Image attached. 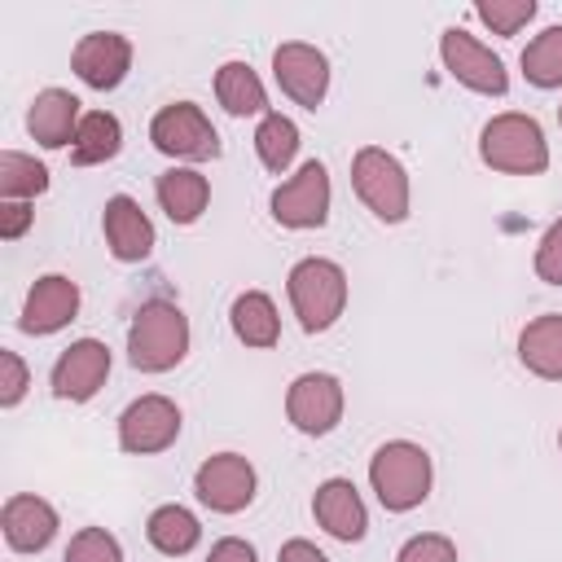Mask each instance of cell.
<instances>
[{
	"label": "cell",
	"mask_w": 562,
	"mask_h": 562,
	"mask_svg": "<svg viewBox=\"0 0 562 562\" xmlns=\"http://www.w3.org/2000/svg\"><path fill=\"white\" fill-rule=\"evenodd\" d=\"M26 386H31V369H26V360L18 356V351H0V408H18L22 404V395H26Z\"/></svg>",
	"instance_id": "32"
},
{
	"label": "cell",
	"mask_w": 562,
	"mask_h": 562,
	"mask_svg": "<svg viewBox=\"0 0 562 562\" xmlns=\"http://www.w3.org/2000/svg\"><path fill=\"white\" fill-rule=\"evenodd\" d=\"M518 66H522V75H527L531 88H544V92H549V88H562V22L544 26V31L522 48Z\"/></svg>",
	"instance_id": "28"
},
{
	"label": "cell",
	"mask_w": 562,
	"mask_h": 562,
	"mask_svg": "<svg viewBox=\"0 0 562 562\" xmlns=\"http://www.w3.org/2000/svg\"><path fill=\"white\" fill-rule=\"evenodd\" d=\"M79 97L66 92V88H44L35 92L31 110H26V132L44 145V149H66L75 145V132H79Z\"/></svg>",
	"instance_id": "19"
},
{
	"label": "cell",
	"mask_w": 562,
	"mask_h": 562,
	"mask_svg": "<svg viewBox=\"0 0 562 562\" xmlns=\"http://www.w3.org/2000/svg\"><path fill=\"white\" fill-rule=\"evenodd\" d=\"M61 562H123V544L105 527H79L70 536Z\"/></svg>",
	"instance_id": "30"
},
{
	"label": "cell",
	"mask_w": 562,
	"mask_h": 562,
	"mask_svg": "<svg viewBox=\"0 0 562 562\" xmlns=\"http://www.w3.org/2000/svg\"><path fill=\"white\" fill-rule=\"evenodd\" d=\"M479 158L492 171H505V176H540L549 167L544 127L522 110L492 114L479 132Z\"/></svg>",
	"instance_id": "3"
},
{
	"label": "cell",
	"mask_w": 562,
	"mask_h": 562,
	"mask_svg": "<svg viewBox=\"0 0 562 562\" xmlns=\"http://www.w3.org/2000/svg\"><path fill=\"white\" fill-rule=\"evenodd\" d=\"M31 224H35V206L31 202H0V237L4 241H18Z\"/></svg>",
	"instance_id": "34"
},
{
	"label": "cell",
	"mask_w": 562,
	"mask_h": 562,
	"mask_svg": "<svg viewBox=\"0 0 562 562\" xmlns=\"http://www.w3.org/2000/svg\"><path fill=\"white\" fill-rule=\"evenodd\" d=\"M312 518H316V527H325L342 544H356L369 531V509H364L351 479H325L312 496Z\"/></svg>",
	"instance_id": "18"
},
{
	"label": "cell",
	"mask_w": 562,
	"mask_h": 562,
	"mask_svg": "<svg viewBox=\"0 0 562 562\" xmlns=\"http://www.w3.org/2000/svg\"><path fill=\"white\" fill-rule=\"evenodd\" d=\"M70 70L79 75V83L110 92L132 70V40L119 31H88L70 53Z\"/></svg>",
	"instance_id": "14"
},
{
	"label": "cell",
	"mask_w": 562,
	"mask_h": 562,
	"mask_svg": "<svg viewBox=\"0 0 562 562\" xmlns=\"http://www.w3.org/2000/svg\"><path fill=\"white\" fill-rule=\"evenodd\" d=\"M75 316H79V285H75L66 272H44V277H35V285L26 290L18 329L44 338V334L66 329Z\"/></svg>",
	"instance_id": "15"
},
{
	"label": "cell",
	"mask_w": 562,
	"mask_h": 562,
	"mask_svg": "<svg viewBox=\"0 0 562 562\" xmlns=\"http://www.w3.org/2000/svg\"><path fill=\"white\" fill-rule=\"evenodd\" d=\"M48 189V167L35 154L4 149L0 154V202H35Z\"/></svg>",
	"instance_id": "27"
},
{
	"label": "cell",
	"mask_w": 562,
	"mask_h": 562,
	"mask_svg": "<svg viewBox=\"0 0 562 562\" xmlns=\"http://www.w3.org/2000/svg\"><path fill=\"white\" fill-rule=\"evenodd\" d=\"M558 452H562V430H558Z\"/></svg>",
	"instance_id": "37"
},
{
	"label": "cell",
	"mask_w": 562,
	"mask_h": 562,
	"mask_svg": "<svg viewBox=\"0 0 562 562\" xmlns=\"http://www.w3.org/2000/svg\"><path fill=\"white\" fill-rule=\"evenodd\" d=\"M189 316L167 299H149L127 325V360L140 373H167L189 356Z\"/></svg>",
	"instance_id": "2"
},
{
	"label": "cell",
	"mask_w": 562,
	"mask_h": 562,
	"mask_svg": "<svg viewBox=\"0 0 562 562\" xmlns=\"http://www.w3.org/2000/svg\"><path fill=\"white\" fill-rule=\"evenodd\" d=\"M395 562H457V544L439 531H422V536H408L400 544Z\"/></svg>",
	"instance_id": "31"
},
{
	"label": "cell",
	"mask_w": 562,
	"mask_h": 562,
	"mask_svg": "<svg viewBox=\"0 0 562 562\" xmlns=\"http://www.w3.org/2000/svg\"><path fill=\"white\" fill-rule=\"evenodd\" d=\"M435 483V465L430 452L413 439H386L373 457H369V487L378 496V505L386 514H408L430 496Z\"/></svg>",
	"instance_id": "1"
},
{
	"label": "cell",
	"mask_w": 562,
	"mask_h": 562,
	"mask_svg": "<svg viewBox=\"0 0 562 562\" xmlns=\"http://www.w3.org/2000/svg\"><path fill=\"white\" fill-rule=\"evenodd\" d=\"M342 408H347V391L334 373H299L285 391V417L299 435H329L338 422H342Z\"/></svg>",
	"instance_id": "11"
},
{
	"label": "cell",
	"mask_w": 562,
	"mask_h": 562,
	"mask_svg": "<svg viewBox=\"0 0 562 562\" xmlns=\"http://www.w3.org/2000/svg\"><path fill=\"white\" fill-rule=\"evenodd\" d=\"M193 492L211 514H241L259 492V474L241 452H215L193 470Z\"/></svg>",
	"instance_id": "10"
},
{
	"label": "cell",
	"mask_w": 562,
	"mask_h": 562,
	"mask_svg": "<svg viewBox=\"0 0 562 562\" xmlns=\"http://www.w3.org/2000/svg\"><path fill=\"white\" fill-rule=\"evenodd\" d=\"M215 101H220L233 119L268 114V88H263V79L255 75L250 61H224V66L215 70Z\"/></svg>",
	"instance_id": "23"
},
{
	"label": "cell",
	"mask_w": 562,
	"mask_h": 562,
	"mask_svg": "<svg viewBox=\"0 0 562 562\" xmlns=\"http://www.w3.org/2000/svg\"><path fill=\"white\" fill-rule=\"evenodd\" d=\"M57 527H61L57 522V509L44 496H35V492H13L4 501V509H0V531H4V544L13 553H40V549H48L53 536H57Z\"/></svg>",
	"instance_id": "17"
},
{
	"label": "cell",
	"mask_w": 562,
	"mask_h": 562,
	"mask_svg": "<svg viewBox=\"0 0 562 562\" xmlns=\"http://www.w3.org/2000/svg\"><path fill=\"white\" fill-rule=\"evenodd\" d=\"M180 439V404L167 395H140L119 413V448L132 457L167 452Z\"/></svg>",
	"instance_id": "9"
},
{
	"label": "cell",
	"mask_w": 562,
	"mask_h": 562,
	"mask_svg": "<svg viewBox=\"0 0 562 562\" xmlns=\"http://www.w3.org/2000/svg\"><path fill=\"white\" fill-rule=\"evenodd\" d=\"M158 193V206L167 211L171 224H198L202 211L211 206V180L198 171V167H171L158 176L154 184Z\"/></svg>",
	"instance_id": "20"
},
{
	"label": "cell",
	"mask_w": 562,
	"mask_h": 562,
	"mask_svg": "<svg viewBox=\"0 0 562 562\" xmlns=\"http://www.w3.org/2000/svg\"><path fill=\"white\" fill-rule=\"evenodd\" d=\"M474 13L492 35H518L536 18V0H479Z\"/></svg>",
	"instance_id": "29"
},
{
	"label": "cell",
	"mask_w": 562,
	"mask_h": 562,
	"mask_svg": "<svg viewBox=\"0 0 562 562\" xmlns=\"http://www.w3.org/2000/svg\"><path fill=\"white\" fill-rule=\"evenodd\" d=\"M206 562H259V553H255L250 540H241V536H224V540L211 544Z\"/></svg>",
	"instance_id": "35"
},
{
	"label": "cell",
	"mask_w": 562,
	"mask_h": 562,
	"mask_svg": "<svg viewBox=\"0 0 562 562\" xmlns=\"http://www.w3.org/2000/svg\"><path fill=\"white\" fill-rule=\"evenodd\" d=\"M351 189L356 198L382 220V224H404L408 220V171L404 162L382 149V145H360L351 158Z\"/></svg>",
	"instance_id": "5"
},
{
	"label": "cell",
	"mask_w": 562,
	"mask_h": 562,
	"mask_svg": "<svg viewBox=\"0 0 562 562\" xmlns=\"http://www.w3.org/2000/svg\"><path fill=\"white\" fill-rule=\"evenodd\" d=\"M255 154L272 176H285L290 162L299 158V123L281 110H268L255 127Z\"/></svg>",
	"instance_id": "26"
},
{
	"label": "cell",
	"mask_w": 562,
	"mask_h": 562,
	"mask_svg": "<svg viewBox=\"0 0 562 562\" xmlns=\"http://www.w3.org/2000/svg\"><path fill=\"white\" fill-rule=\"evenodd\" d=\"M110 378V347L101 338H79L70 342L57 360H53V373H48V386L57 400H70V404H88Z\"/></svg>",
	"instance_id": "13"
},
{
	"label": "cell",
	"mask_w": 562,
	"mask_h": 562,
	"mask_svg": "<svg viewBox=\"0 0 562 562\" xmlns=\"http://www.w3.org/2000/svg\"><path fill=\"white\" fill-rule=\"evenodd\" d=\"M228 325L246 347H259V351L277 347V338H281V312H277L272 294H263V290H241L228 307Z\"/></svg>",
	"instance_id": "22"
},
{
	"label": "cell",
	"mask_w": 562,
	"mask_h": 562,
	"mask_svg": "<svg viewBox=\"0 0 562 562\" xmlns=\"http://www.w3.org/2000/svg\"><path fill=\"white\" fill-rule=\"evenodd\" d=\"M277 562H329L312 540H303V536H294V540H285L281 549H277Z\"/></svg>",
	"instance_id": "36"
},
{
	"label": "cell",
	"mask_w": 562,
	"mask_h": 562,
	"mask_svg": "<svg viewBox=\"0 0 562 562\" xmlns=\"http://www.w3.org/2000/svg\"><path fill=\"white\" fill-rule=\"evenodd\" d=\"M145 536H149V544L158 549V553H167V558H184V553H193L198 549V540H202V522H198V514L193 509H184V505H158L149 518H145Z\"/></svg>",
	"instance_id": "25"
},
{
	"label": "cell",
	"mask_w": 562,
	"mask_h": 562,
	"mask_svg": "<svg viewBox=\"0 0 562 562\" xmlns=\"http://www.w3.org/2000/svg\"><path fill=\"white\" fill-rule=\"evenodd\" d=\"M329 198H334V189H329L325 162L307 158L290 180H281L272 189L268 206H272V220L281 228H321L329 220Z\"/></svg>",
	"instance_id": "8"
},
{
	"label": "cell",
	"mask_w": 562,
	"mask_h": 562,
	"mask_svg": "<svg viewBox=\"0 0 562 562\" xmlns=\"http://www.w3.org/2000/svg\"><path fill=\"white\" fill-rule=\"evenodd\" d=\"M536 277L544 285H562V220H553L536 241Z\"/></svg>",
	"instance_id": "33"
},
{
	"label": "cell",
	"mask_w": 562,
	"mask_h": 562,
	"mask_svg": "<svg viewBox=\"0 0 562 562\" xmlns=\"http://www.w3.org/2000/svg\"><path fill=\"white\" fill-rule=\"evenodd\" d=\"M439 61H443V70H448L461 88H470V92H479V97H505V92H509V70H505V61H501L479 35H470L465 26H448V31L439 35Z\"/></svg>",
	"instance_id": "7"
},
{
	"label": "cell",
	"mask_w": 562,
	"mask_h": 562,
	"mask_svg": "<svg viewBox=\"0 0 562 562\" xmlns=\"http://www.w3.org/2000/svg\"><path fill=\"white\" fill-rule=\"evenodd\" d=\"M101 233H105V246H110V255H114L119 263H140V259H149V255H154V241H158L154 220H149V215L140 211V202L127 198V193L105 198Z\"/></svg>",
	"instance_id": "16"
},
{
	"label": "cell",
	"mask_w": 562,
	"mask_h": 562,
	"mask_svg": "<svg viewBox=\"0 0 562 562\" xmlns=\"http://www.w3.org/2000/svg\"><path fill=\"white\" fill-rule=\"evenodd\" d=\"M272 79H277V88L294 105L316 110L325 101V92H329V57L316 44H303V40L277 44V53H272Z\"/></svg>",
	"instance_id": "12"
},
{
	"label": "cell",
	"mask_w": 562,
	"mask_h": 562,
	"mask_svg": "<svg viewBox=\"0 0 562 562\" xmlns=\"http://www.w3.org/2000/svg\"><path fill=\"white\" fill-rule=\"evenodd\" d=\"M518 360L527 373H536L544 382H562V312H544L522 325Z\"/></svg>",
	"instance_id": "21"
},
{
	"label": "cell",
	"mask_w": 562,
	"mask_h": 562,
	"mask_svg": "<svg viewBox=\"0 0 562 562\" xmlns=\"http://www.w3.org/2000/svg\"><path fill=\"white\" fill-rule=\"evenodd\" d=\"M285 294H290V307H294L299 325L307 334H325L329 325H338V316L347 307V272L334 259L307 255L290 268Z\"/></svg>",
	"instance_id": "4"
},
{
	"label": "cell",
	"mask_w": 562,
	"mask_h": 562,
	"mask_svg": "<svg viewBox=\"0 0 562 562\" xmlns=\"http://www.w3.org/2000/svg\"><path fill=\"white\" fill-rule=\"evenodd\" d=\"M119 149H123V123H119V114L88 110L79 119V132H75V145H70V162L75 167H101V162L119 158Z\"/></svg>",
	"instance_id": "24"
},
{
	"label": "cell",
	"mask_w": 562,
	"mask_h": 562,
	"mask_svg": "<svg viewBox=\"0 0 562 562\" xmlns=\"http://www.w3.org/2000/svg\"><path fill=\"white\" fill-rule=\"evenodd\" d=\"M149 140L158 154L180 162H211L220 158V132L193 101H171L149 119Z\"/></svg>",
	"instance_id": "6"
},
{
	"label": "cell",
	"mask_w": 562,
	"mask_h": 562,
	"mask_svg": "<svg viewBox=\"0 0 562 562\" xmlns=\"http://www.w3.org/2000/svg\"><path fill=\"white\" fill-rule=\"evenodd\" d=\"M558 127H562V110H558Z\"/></svg>",
	"instance_id": "38"
}]
</instances>
